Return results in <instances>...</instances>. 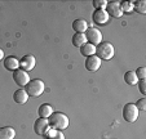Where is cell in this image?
Returning <instances> with one entry per match:
<instances>
[{
	"label": "cell",
	"mask_w": 146,
	"mask_h": 139,
	"mask_svg": "<svg viewBox=\"0 0 146 139\" xmlns=\"http://www.w3.org/2000/svg\"><path fill=\"white\" fill-rule=\"evenodd\" d=\"M93 5L96 7V9H105L108 5L106 0H93Z\"/></svg>",
	"instance_id": "24"
},
{
	"label": "cell",
	"mask_w": 146,
	"mask_h": 139,
	"mask_svg": "<svg viewBox=\"0 0 146 139\" xmlns=\"http://www.w3.org/2000/svg\"><path fill=\"white\" fill-rule=\"evenodd\" d=\"M86 43H87V38L84 34H74V36H72V44H74V46L80 48V46L84 45Z\"/></svg>",
	"instance_id": "18"
},
{
	"label": "cell",
	"mask_w": 146,
	"mask_h": 139,
	"mask_svg": "<svg viewBox=\"0 0 146 139\" xmlns=\"http://www.w3.org/2000/svg\"><path fill=\"white\" fill-rule=\"evenodd\" d=\"M35 65H36L35 57L31 54L25 55V57H22V59L19 61V67H21V70H23V71H26V72L33 70V68L35 67Z\"/></svg>",
	"instance_id": "10"
},
{
	"label": "cell",
	"mask_w": 146,
	"mask_h": 139,
	"mask_svg": "<svg viewBox=\"0 0 146 139\" xmlns=\"http://www.w3.org/2000/svg\"><path fill=\"white\" fill-rule=\"evenodd\" d=\"M96 55L100 59L109 61L115 55V48L109 41H102L101 44L96 46Z\"/></svg>",
	"instance_id": "2"
},
{
	"label": "cell",
	"mask_w": 146,
	"mask_h": 139,
	"mask_svg": "<svg viewBox=\"0 0 146 139\" xmlns=\"http://www.w3.org/2000/svg\"><path fill=\"white\" fill-rule=\"evenodd\" d=\"M138 109L136 107V104L128 103L123 107V119L128 123H135L138 119Z\"/></svg>",
	"instance_id": "4"
},
{
	"label": "cell",
	"mask_w": 146,
	"mask_h": 139,
	"mask_svg": "<svg viewBox=\"0 0 146 139\" xmlns=\"http://www.w3.org/2000/svg\"><path fill=\"white\" fill-rule=\"evenodd\" d=\"M137 85H138V90H140V93L145 96L146 94V82H145V80H138Z\"/></svg>",
	"instance_id": "26"
},
{
	"label": "cell",
	"mask_w": 146,
	"mask_h": 139,
	"mask_svg": "<svg viewBox=\"0 0 146 139\" xmlns=\"http://www.w3.org/2000/svg\"><path fill=\"white\" fill-rule=\"evenodd\" d=\"M13 80H14V82H16L18 86L23 88V86H26V85L29 84V81H30V76H29V74L26 71H23V70H21V68H18V70L13 71Z\"/></svg>",
	"instance_id": "6"
},
{
	"label": "cell",
	"mask_w": 146,
	"mask_h": 139,
	"mask_svg": "<svg viewBox=\"0 0 146 139\" xmlns=\"http://www.w3.org/2000/svg\"><path fill=\"white\" fill-rule=\"evenodd\" d=\"M4 67L8 70V71H16L19 68V61L13 55H9V57L4 58Z\"/></svg>",
	"instance_id": "13"
},
{
	"label": "cell",
	"mask_w": 146,
	"mask_h": 139,
	"mask_svg": "<svg viewBox=\"0 0 146 139\" xmlns=\"http://www.w3.org/2000/svg\"><path fill=\"white\" fill-rule=\"evenodd\" d=\"M136 107L138 111H145L146 109V98H141L136 102Z\"/></svg>",
	"instance_id": "25"
},
{
	"label": "cell",
	"mask_w": 146,
	"mask_h": 139,
	"mask_svg": "<svg viewBox=\"0 0 146 139\" xmlns=\"http://www.w3.org/2000/svg\"><path fill=\"white\" fill-rule=\"evenodd\" d=\"M87 38V43L92 44V45L97 46L98 44L102 43V34L98 28H94V27H88V30L84 32Z\"/></svg>",
	"instance_id": "5"
},
{
	"label": "cell",
	"mask_w": 146,
	"mask_h": 139,
	"mask_svg": "<svg viewBox=\"0 0 146 139\" xmlns=\"http://www.w3.org/2000/svg\"><path fill=\"white\" fill-rule=\"evenodd\" d=\"M45 136H47V139H65L64 133L61 130H56V129H53V131L48 130Z\"/></svg>",
	"instance_id": "20"
},
{
	"label": "cell",
	"mask_w": 146,
	"mask_h": 139,
	"mask_svg": "<svg viewBox=\"0 0 146 139\" xmlns=\"http://www.w3.org/2000/svg\"><path fill=\"white\" fill-rule=\"evenodd\" d=\"M80 53H82V55H84V57L94 55L96 54V46L89 44V43H86L84 45L80 46Z\"/></svg>",
	"instance_id": "17"
},
{
	"label": "cell",
	"mask_w": 146,
	"mask_h": 139,
	"mask_svg": "<svg viewBox=\"0 0 146 139\" xmlns=\"http://www.w3.org/2000/svg\"><path fill=\"white\" fill-rule=\"evenodd\" d=\"M16 130L12 126H4L0 128V139H14Z\"/></svg>",
	"instance_id": "15"
},
{
	"label": "cell",
	"mask_w": 146,
	"mask_h": 139,
	"mask_svg": "<svg viewBox=\"0 0 146 139\" xmlns=\"http://www.w3.org/2000/svg\"><path fill=\"white\" fill-rule=\"evenodd\" d=\"M100 67H101V59H100L96 54L91 55V57H87V59H86V68L88 70V71L94 72V71H97Z\"/></svg>",
	"instance_id": "11"
},
{
	"label": "cell",
	"mask_w": 146,
	"mask_h": 139,
	"mask_svg": "<svg viewBox=\"0 0 146 139\" xmlns=\"http://www.w3.org/2000/svg\"><path fill=\"white\" fill-rule=\"evenodd\" d=\"M89 25L88 22L86 21V19H75L74 22H72V28H74L75 34H84L87 30H88Z\"/></svg>",
	"instance_id": "12"
},
{
	"label": "cell",
	"mask_w": 146,
	"mask_h": 139,
	"mask_svg": "<svg viewBox=\"0 0 146 139\" xmlns=\"http://www.w3.org/2000/svg\"><path fill=\"white\" fill-rule=\"evenodd\" d=\"M49 130V123H48V119H38L34 124V131H35L38 135L40 136H45V134Z\"/></svg>",
	"instance_id": "8"
},
{
	"label": "cell",
	"mask_w": 146,
	"mask_h": 139,
	"mask_svg": "<svg viewBox=\"0 0 146 139\" xmlns=\"http://www.w3.org/2000/svg\"><path fill=\"white\" fill-rule=\"evenodd\" d=\"M29 99V94L26 93L25 89H18L13 94V101L18 104H25Z\"/></svg>",
	"instance_id": "14"
},
{
	"label": "cell",
	"mask_w": 146,
	"mask_h": 139,
	"mask_svg": "<svg viewBox=\"0 0 146 139\" xmlns=\"http://www.w3.org/2000/svg\"><path fill=\"white\" fill-rule=\"evenodd\" d=\"M120 9L121 12H125V13H131L133 11V3L132 1H121L120 3Z\"/></svg>",
	"instance_id": "22"
},
{
	"label": "cell",
	"mask_w": 146,
	"mask_h": 139,
	"mask_svg": "<svg viewBox=\"0 0 146 139\" xmlns=\"http://www.w3.org/2000/svg\"><path fill=\"white\" fill-rule=\"evenodd\" d=\"M92 19H93V22L97 26H102L108 23L110 17L106 13L105 9H94L93 14H92Z\"/></svg>",
	"instance_id": "7"
},
{
	"label": "cell",
	"mask_w": 146,
	"mask_h": 139,
	"mask_svg": "<svg viewBox=\"0 0 146 139\" xmlns=\"http://www.w3.org/2000/svg\"><path fill=\"white\" fill-rule=\"evenodd\" d=\"M1 59H4V52H3V49H0V61Z\"/></svg>",
	"instance_id": "27"
},
{
	"label": "cell",
	"mask_w": 146,
	"mask_h": 139,
	"mask_svg": "<svg viewBox=\"0 0 146 139\" xmlns=\"http://www.w3.org/2000/svg\"><path fill=\"white\" fill-rule=\"evenodd\" d=\"M26 93L29 94V97H33V98H38L43 94L44 92V82L41 81L40 79H34V80H30L29 84L26 85Z\"/></svg>",
	"instance_id": "3"
},
{
	"label": "cell",
	"mask_w": 146,
	"mask_h": 139,
	"mask_svg": "<svg viewBox=\"0 0 146 139\" xmlns=\"http://www.w3.org/2000/svg\"><path fill=\"white\" fill-rule=\"evenodd\" d=\"M48 123H49V126H52L56 130H65V129L69 128V117H67L65 113L62 112H53L48 117Z\"/></svg>",
	"instance_id": "1"
},
{
	"label": "cell",
	"mask_w": 146,
	"mask_h": 139,
	"mask_svg": "<svg viewBox=\"0 0 146 139\" xmlns=\"http://www.w3.org/2000/svg\"><path fill=\"white\" fill-rule=\"evenodd\" d=\"M133 9H136V12L140 14H145L146 13V3L145 1H135L133 3Z\"/></svg>",
	"instance_id": "21"
},
{
	"label": "cell",
	"mask_w": 146,
	"mask_h": 139,
	"mask_svg": "<svg viewBox=\"0 0 146 139\" xmlns=\"http://www.w3.org/2000/svg\"><path fill=\"white\" fill-rule=\"evenodd\" d=\"M124 81L127 82L128 85H137L138 82V79L136 76L135 71H128L124 74Z\"/></svg>",
	"instance_id": "19"
},
{
	"label": "cell",
	"mask_w": 146,
	"mask_h": 139,
	"mask_svg": "<svg viewBox=\"0 0 146 139\" xmlns=\"http://www.w3.org/2000/svg\"><path fill=\"white\" fill-rule=\"evenodd\" d=\"M38 113L39 116H40L41 119H48L50 116V115L53 113V107L50 106V104H41L40 107H39L38 109Z\"/></svg>",
	"instance_id": "16"
},
{
	"label": "cell",
	"mask_w": 146,
	"mask_h": 139,
	"mask_svg": "<svg viewBox=\"0 0 146 139\" xmlns=\"http://www.w3.org/2000/svg\"><path fill=\"white\" fill-rule=\"evenodd\" d=\"M106 13L109 14V17H114V18H120L123 16V12L120 9V3L119 1H110L108 3L105 8Z\"/></svg>",
	"instance_id": "9"
},
{
	"label": "cell",
	"mask_w": 146,
	"mask_h": 139,
	"mask_svg": "<svg viewBox=\"0 0 146 139\" xmlns=\"http://www.w3.org/2000/svg\"><path fill=\"white\" fill-rule=\"evenodd\" d=\"M136 76H137L138 80H145L146 77V68L145 67H138L137 70H136Z\"/></svg>",
	"instance_id": "23"
}]
</instances>
